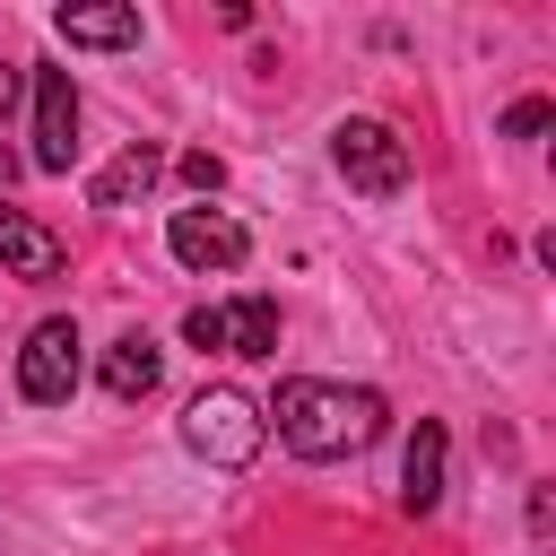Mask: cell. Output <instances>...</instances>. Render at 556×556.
<instances>
[{
    "instance_id": "8",
    "label": "cell",
    "mask_w": 556,
    "mask_h": 556,
    "mask_svg": "<svg viewBox=\"0 0 556 556\" xmlns=\"http://www.w3.org/2000/svg\"><path fill=\"white\" fill-rule=\"evenodd\" d=\"M0 261H9L17 278H52V269L70 261V243H61L52 226H35L26 208H9V200H0Z\"/></svg>"
},
{
    "instance_id": "1",
    "label": "cell",
    "mask_w": 556,
    "mask_h": 556,
    "mask_svg": "<svg viewBox=\"0 0 556 556\" xmlns=\"http://www.w3.org/2000/svg\"><path fill=\"white\" fill-rule=\"evenodd\" d=\"M269 417H278V443L304 452V460H348V452H365V443L391 426L382 391H348V382H313V374L278 382Z\"/></svg>"
},
{
    "instance_id": "15",
    "label": "cell",
    "mask_w": 556,
    "mask_h": 556,
    "mask_svg": "<svg viewBox=\"0 0 556 556\" xmlns=\"http://www.w3.org/2000/svg\"><path fill=\"white\" fill-rule=\"evenodd\" d=\"M547 530H556V504H547V486H530V539L547 547Z\"/></svg>"
},
{
    "instance_id": "7",
    "label": "cell",
    "mask_w": 556,
    "mask_h": 556,
    "mask_svg": "<svg viewBox=\"0 0 556 556\" xmlns=\"http://www.w3.org/2000/svg\"><path fill=\"white\" fill-rule=\"evenodd\" d=\"M78 156V96H70V70H43L35 78V174H70Z\"/></svg>"
},
{
    "instance_id": "16",
    "label": "cell",
    "mask_w": 556,
    "mask_h": 556,
    "mask_svg": "<svg viewBox=\"0 0 556 556\" xmlns=\"http://www.w3.org/2000/svg\"><path fill=\"white\" fill-rule=\"evenodd\" d=\"M17 87H26V78H17V61H0V113H17Z\"/></svg>"
},
{
    "instance_id": "13",
    "label": "cell",
    "mask_w": 556,
    "mask_h": 556,
    "mask_svg": "<svg viewBox=\"0 0 556 556\" xmlns=\"http://www.w3.org/2000/svg\"><path fill=\"white\" fill-rule=\"evenodd\" d=\"M504 130H513V139H539V130H547V104H539V96H530V104H513V113H504Z\"/></svg>"
},
{
    "instance_id": "17",
    "label": "cell",
    "mask_w": 556,
    "mask_h": 556,
    "mask_svg": "<svg viewBox=\"0 0 556 556\" xmlns=\"http://www.w3.org/2000/svg\"><path fill=\"white\" fill-rule=\"evenodd\" d=\"M9 182H17V156H9V148H0V191H9Z\"/></svg>"
},
{
    "instance_id": "6",
    "label": "cell",
    "mask_w": 556,
    "mask_h": 556,
    "mask_svg": "<svg viewBox=\"0 0 556 556\" xmlns=\"http://www.w3.org/2000/svg\"><path fill=\"white\" fill-rule=\"evenodd\" d=\"M165 243H174V261H182V269H235V261L252 252V235H243L226 208H174Z\"/></svg>"
},
{
    "instance_id": "9",
    "label": "cell",
    "mask_w": 556,
    "mask_h": 556,
    "mask_svg": "<svg viewBox=\"0 0 556 556\" xmlns=\"http://www.w3.org/2000/svg\"><path fill=\"white\" fill-rule=\"evenodd\" d=\"M156 374H165V356H156V339L148 330H122L113 348H104V391L130 408V400H148L156 391Z\"/></svg>"
},
{
    "instance_id": "2",
    "label": "cell",
    "mask_w": 556,
    "mask_h": 556,
    "mask_svg": "<svg viewBox=\"0 0 556 556\" xmlns=\"http://www.w3.org/2000/svg\"><path fill=\"white\" fill-rule=\"evenodd\" d=\"M182 443H191L200 460H217V469H243V460L261 452V408H252L243 391H200V400L182 408Z\"/></svg>"
},
{
    "instance_id": "11",
    "label": "cell",
    "mask_w": 556,
    "mask_h": 556,
    "mask_svg": "<svg viewBox=\"0 0 556 556\" xmlns=\"http://www.w3.org/2000/svg\"><path fill=\"white\" fill-rule=\"evenodd\" d=\"M156 165H165V156H156L148 139H130V148H122V156H113V165L87 182V200H96V208H122V200H139V191L156 182Z\"/></svg>"
},
{
    "instance_id": "10",
    "label": "cell",
    "mask_w": 556,
    "mask_h": 556,
    "mask_svg": "<svg viewBox=\"0 0 556 556\" xmlns=\"http://www.w3.org/2000/svg\"><path fill=\"white\" fill-rule=\"evenodd\" d=\"M400 504H408V513H434V504H443V426H434V417L408 434V460H400Z\"/></svg>"
},
{
    "instance_id": "3",
    "label": "cell",
    "mask_w": 556,
    "mask_h": 556,
    "mask_svg": "<svg viewBox=\"0 0 556 556\" xmlns=\"http://www.w3.org/2000/svg\"><path fill=\"white\" fill-rule=\"evenodd\" d=\"M182 339H191V348H217V356H278V304H269V295L191 304V313H182Z\"/></svg>"
},
{
    "instance_id": "4",
    "label": "cell",
    "mask_w": 556,
    "mask_h": 556,
    "mask_svg": "<svg viewBox=\"0 0 556 556\" xmlns=\"http://www.w3.org/2000/svg\"><path fill=\"white\" fill-rule=\"evenodd\" d=\"M17 391L35 400V408H61L70 391H78V321H35L26 330V348H17Z\"/></svg>"
},
{
    "instance_id": "5",
    "label": "cell",
    "mask_w": 556,
    "mask_h": 556,
    "mask_svg": "<svg viewBox=\"0 0 556 556\" xmlns=\"http://www.w3.org/2000/svg\"><path fill=\"white\" fill-rule=\"evenodd\" d=\"M339 174H348L365 200H400V191H408V148H400L382 122H339Z\"/></svg>"
},
{
    "instance_id": "14",
    "label": "cell",
    "mask_w": 556,
    "mask_h": 556,
    "mask_svg": "<svg viewBox=\"0 0 556 556\" xmlns=\"http://www.w3.org/2000/svg\"><path fill=\"white\" fill-rule=\"evenodd\" d=\"M217 174H226V165H217L208 148H191V156H182V182H200V191H217Z\"/></svg>"
},
{
    "instance_id": "12",
    "label": "cell",
    "mask_w": 556,
    "mask_h": 556,
    "mask_svg": "<svg viewBox=\"0 0 556 556\" xmlns=\"http://www.w3.org/2000/svg\"><path fill=\"white\" fill-rule=\"evenodd\" d=\"M70 43H139V9H61Z\"/></svg>"
}]
</instances>
